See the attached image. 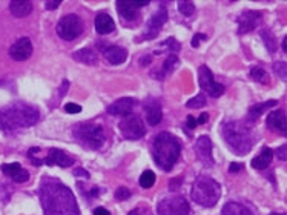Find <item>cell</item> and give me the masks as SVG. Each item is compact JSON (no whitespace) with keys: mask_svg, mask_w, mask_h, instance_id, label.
Returning a JSON list of instances; mask_svg holds the SVG:
<instances>
[{"mask_svg":"<svg viewBox=\"0 0 287 215\" xmlns=\"http://www.w3.org/2000/svg\"><path fill=\"white\" fill-rule=\"evenodd\" d=\"M39 122V111L23 102H12L0 109V125L3 129H23Z\"/></svg>","mask_w":287,"mask_h":215,"instance_id":"cell-2","label":"cell"},{"mask_svg":"<svg viewBox=\"0 0 287 215\" xmlns=\"http://www.w3.org/2000/svg\"><path fill=\"white\" fill-rule=\"evenodd\" d=\"M129 197H131V191L128 188H125V186L118 188L115 191V198H117L118 202H125V200H128Z\"/></svg>","mask_w":287,"mask_h":215,"instance_id":"cell-35","label":"cell"},{"mask_svg":"<svg viewBox=\"0 0 287 215\" xmlns=\"http://www.w3.org/2000/svg\"><path fill=\"white\" fill-rule=\"evenodd\" d=\"M261 22V12L258 11H244L238 17V32L246 34L249 31H253Z\"/></svg>","mask_w":287,"mask_h":215,"instance_id":"cell-14","label":"cell"},{"mask_svg":"<svg viewBox=\"0 0 287 215\" xmlns=\"http://www.w3.org/2000/svg\"><path fill=\"white\" fill-rule=\"evenodd\" d=\"M208 119H209V114L208 112H203L200 117H198V120H197V123H200V125H205L206 122H208Z\"/></svg>","mask_w":287,"mask_h":215,"instance_id":"cell-44","label":"cell"},{"mask_svg":"<svg viewBox=\"0 0 287 215\" xmlns=\"http://www.w3.org/2000/svg\"><path fill=\"white\" fill-rule=\"evenodd\" d=\"M249 77L252 80L258 81V83H264V85L269 83V74L263 68H260V66H253V68L249 71Z\"/></svg>","mask_w":287,"mask_h":215,"instance_id":"cell-29","label":"cell"},{"mask_svg":"<svg viewBox=\"0 0 287 215\" xmlns=\"http://www.w3.org/2000/svg\"><path fill=\"white\" fill-rule=\"evenodd\" d=\"M95 29H97L98 34H103V36L112 32L115 29V23H114L111 15L106 14V12L98 14L97 17H95Z\"/></svg>","mask_w":287,"mask_h":215,"instance_id":"cell-21","label":"cell"},{"mask_svg":"<svg viewBox=\"0 0 287 215\" xmlns=\"http://www.w3.org/2000/svg\"><path fill=\"white\" fill-rule=\"evenodd\" d=\"M267 126L272 129V131H277L280 134L286 136L287 132V122H286V115H284V111L283 109H278V111H274L267 115Z\"/></svg>","mask_w":287,"mask_h":215,"instance_id":"cell-19","label":"cell"},{"mask_svg":"<svg viewBox=\"0 0 287 215\" xmlns=\"http://www.w3.org/2000/svg\"><path fill=\"white\" fill-rule=\"evenodd\" d=\"M181 146L177 137L169 132H160L152 144V155L157 166L163 171H171L174 164L178 161Z\"/></svg>","mask_w":287,"mask_h":215,"instance_id":"cell-3","label":"cell"},{"mask_svg":"<svg viewBox=\"0 0 287 215\" xmlns=\"http://www.w3.org/2000/svg\"><path fill=\"white\" fill-rule=\"evenodd\" d=\"M223 215H253V212L241 203L230 202V203L224 205Z\"/></svg>","mask_w":287,"mask_h":215,"instance_id":"cell-26","label":"cell"},{"mask_svg":"<svg viewBox=\"0 0 287 215\" xmlns=\"http://www.w3.org/2000/svg\"><path fill=\"white\" fill-rule=\"evenodd\" d=\"M177 65H178V59L175 54H169V57L164 60V63L161 65V70L160 72H155V75L158 77V80H163L166 75L171 74L175 68H177Z\"/></svg>","mask_w":287,"mask_h":215,"instance_id":"cell-27","label":"cell"},{"mask_svg":"<svg viewBox=\"0 0 287 215\" xmlns=\"http://www.w3.org/2000/svg\"><path fill=\"white\" fill-rule=\"evenodd\" d=\"M39 195L45 215H80L72 191L56 178L45 177Z\"/></svg>","mask_w":287,"mask_h":215,"instance_id":"cell-1","label":"cell"},{"mask_svg":"<svg viewBox=\"0 0 287 215\" xmlns=\"http://www.w3.org/2000/svg\"><path fill=\"white\" fill-rule=\"evenodd\" d=\"M60 3H62V2H46L45 6H46V9H57Z\"/></svg>","mask_w":287,"mask_h":215,"instance_id":"cell-45","label":"cell"},{"mask_svg":"<svg viewBox=\"0 0 287 215\" xmlns=\"http://www.w3.org/2000/svg\"><path fill=\"white\" fill-rule=\"evenodd\" d=\"M241 169H243V164H241V163H232L230 168H229L230 172H238V171H241Z\"/></svg>","mask_w":287,"mask_h":215,"instance_id":"cell-42","label":"cell"},{"mask_svg":"<svg viewBox=\"0 0 287 215\" xmlns=\"http://www.w3.org/2000/svg\"><path fill=\"white\" fill-rule=\"evenodd\" d=\"M9 11L15 17L20 19L26 17L32 11V2H28V0H14V2L9 3Z\"/></svg>","mask_w":287,"mask_h":215,"instance_id":"cell-22","label":"cell"},{"mask_svg":"<svg viewBox=\"0 0 287 215\" xmlns=\"http://www.w3.org/2000/svg\"><path fill=\"white\" fill-rule=\"evenodd\" d=\"M43 163L48 164V166H60V168H68L74 164V158L70 157L66 152H63L62 149H49L46 158H43Z\"/></svg>","mask_w":287,"mask_h":215,"instance_id":"cell-15","label":"cell"},{"mask_svg":"<svg viewBox=\"0 0 287 215\" xmlns=\"http://www.w3.org/2000/svg\"><path fill=\"white\" fill-rule=\"evenodd\" d=\"M134 103H135L134 98H131V97L118 98L117 102H114L111 106H108V112L111 115H128V114H131Z\"/></svg>","mask_w":287,"mask_h":215,"instance_id":"cell-20","label":"cell"},{"mask_svg":"<svg viewBox=\"0 0 287 215\" xmlns=\"http://www.w3.org/2000/svg\"><path fill=\"white\" fill-rule=\"evenodd\" d=\"M163 46L169 48V51H171V54L177 53L178 49H180V43H177V40H175L174 37H169V39L163 43Z\"/></svg>","mask_w":287,"mask_h":215,"instance_id":"cell-36","label":"cell"},{"mask_svg":"<svg viewBox=\"0 0 287 215\" xmlns=\"http://www.w3.org/2000/svg\"><path fill=\"white\" fill-rule=\"evenodd\" d=\"M74 175H77V177H78V175L88 177V172H86V171H83V169H75V171H74Z\"/></svg>","mask_w":287,"mask_h":215,"instance_id":"cell-46","label":"cell"},{"mask_svg":"<svg viewBox=\"0 0 287 215\" xmlns=\"http://www.w3.org/2000/svg\"><path fill=\"white\" fill-rule=\"evenodd\" d=\"M74 139L88 149H98L105 142L103 128L95 123H80L74 128Z\"/></svg>","mask_w":287,"mask_h":215,"instance_id":"cell-6","label":"cell"},{"mask_svg":"<svg viewBox=\"0 0 287 215\" xmlns=\"http://www.w3.org/2000/svg\"><path fill=\"white\" fill-rule=\"evenodd\" d=\"M223 136L226 143L235 154L244 155L253 146V132L250 126L243 122H227L223 126Z\"/></svg>","mask_w":287,"mask_h":215,"instance_id":"cell-4","label":"cell"},{"mask_svg":"<svg viewBox=\"0 0 287 215\" xmlns=\"http://www.w3.org/2000/svg\"><path fill=\"white\" fill-rule=\"evenodd\" d=\"M94 215H111V214H109L108 209H105V208H101V206H100V208H95V209H94Z\"/></svg>","mask_w":287,"mask_h":215,"instance_id":"cell-43","label":"cell"},{"mask_svg":"<svg viewBox=\"0 0 287 215\" xmlns=\"http://www.w3.org/2000/svg\"><path fill=\"white\" fill-rule=\"evenodd\" d=\"M158 215H191V206L181 195L164 197L157 206Z\"/></svg>","mask_w":287,"mask_h":215,"instance_id":"cell-7","label":"cell"},{"mask_svg":"<svg viewBox=\"0 0 287 215\" xmlns=\"http://www.w3.org/2000/svg\"><path fill=\"white\" fill-rule=\"evenodd\" d=\"M274 71H275V74H278L283 80L287 78V65H286L284 62H277V63L274 65Z\"/></svg>","mask_w":287,"mask_h":215,"instance_id":"cell-34","label":"cell"},{"mask_svg":"<svg viewBox=\"0 0 287 215\" xmlns=\"http://www.w3.org/2000/svg\"><path fill=\"white\" fill-rule=\"evenodd\" d=\"M201 40H206V36H205V34H195L194 39H192V46L197 48V46L200 45Z\"/></svg>","mask_w":287,"mask_h":215,"instance_id":"cell-40","label":"cell"},{"mask_svg":"<svg viewBox=\"0 0 287 215\" xmlns=\"http://www.w3.org/2000/svg\"><path fill=\"white\" fill-rule=\"evenodd\" d=\"M139 183L142 188L144 189H149L155 185V174L152 172V171H144L142 175H140V180H139Z\"/></svg>","mask_w":287,"mask_h":215,"instance_id":"cell-31","label":"cell"},{"mask_svg":"<svg viewBox=\"0 0 287 215\" xmlns=\"http://www.w3.org/2000/svg\"><path fill=\"white\" fill-rule=\"evenodd\" d=\"M283 51L287 53V37H284V40H283Z\"/></svg>","mask_w":287,"mask_h":215,"instance_id":"cell-47","label":"cell"},{"mask_svg":"<svg viewBox=\"0 0 287 215\" xmlns=\"http://www.w3.org/2000/svg\"><path fill=\"white\" fill-rule=\"evenodd\" d=\"M261 39H263L266 48L269 49V53L274 54V53L277 51V40H275L272 32H270L269 29H263V31H261Z\"/></svg>","mask_w":287,"mask_h":215,"instance_id":"cell-30","label":"cell"},{"mask_svg":"<svg viewBox=\"0 0 287 215\" xmlns=\"http://www.w3.org/2000/svg\"><path fill=\"white\" fill-rule=\"evenodd\" d=\"M198 75H200V86L203 91H206L211 97H219L223 92H224V86L221 83H216L214 80V74L211 72V70L208 68L206 65L200 66V71H198Z\"/></svg>","mask_w":287,"mask_h":215,"instance_id":"cell-10","label":"cell"},{"mask_svg":"<svg viewBox=\"0 0 287 215\" xmlns=\"http://www.w3.org/2000/svg\"><path fill=\"white\" fill-rule=\"evenodd\" d=\"M65 111H66V112H70V114H78V112L81 111V106L77 105V103H66Z\"/></svg>","mask_w":287,"mask_h":215,"instance_id":"cell-38","label":"cell"},{"mask_svg":"<svg viewBox=\"0 0 287 215\" xmlns=\"http://www.w3.org/2000/svg\"><path fill=\"white\" fill-rule=\"evenodd\" d=\"M117 9L120 12V15L126 20H135L137 19V9L142 6L149 5L147 0H143V2H123V0H117L115 2Z\"/></svg>","mask_w":287,"mask_h":215,"instance_id":"cell-16","label":"cell"},{"mask_svg":"<svg viewBox=\"0 0 287 215\" xmlns=\"http://www.w3.org/2000/svg\"><path fill=\"white\" fill-rule=\"evenodd\" d=\"M120 131L125 139L128 140H139L146 134V128L143 125V120L137 114H128L125 119L120 122Z\"/></svg>","mask_w":287,"mask_h":215,"instance_id":"cell-9","label":"cell"},{"mask_svg":"<svg viewBox=\"0 0 287 215\" xmlns=\"http://www.w3.org/2000/svg\"><path fill=\"white\" fill-rule=\"evenodd\" d=\"M72 57H74V60L81 62L84 65H89V66H94L98 62L97 60V54L92 51V49H89V48H84V49H80V51H75Z\"/></svg>","mask_w":287,"mask_h":215,"instance_id":"cell-25","label":"cell"},{"mask_svg":"<svg viewBox=\"0 0 287 215\" xmlns=\"http://www.w3.org/2000/svg\"><path fill=\"white\" fill-rule=\"evenodd\" d=\"M128 215H152V212H150L146 206H140V208L132 209Z\"/></svg>","mask_w":287,"mask_h":215,"instance_id":"cell-37","label":"cell"},{"mask_svg":"<svg viewBox=\"0 0 287 215\" xmlns=\"http://www.w3.org/2000/svg\"><path fill=\"white\" fill-rule=\"evenodd\" d=\"M83 32V22L77 14H66L57 25V34L63 40H74Z\"/></svg>","mask_w":287,"mask_h":215,"instance_id":"cell-8","label":"cell"},{"mask_svg":"<svg viewBox=\"0 0 287 215\" xmlns=\"http://www.w3.org/2000/svg\"><path fill=\"white\" fill-rule=\"evenodd\" d=\"M195 152L198 160H201L206 166H212L214 158H212V142L208 136H201L195 143Z\"/></svg>","mask_w":287,"mask_h":215,"instance_id":"cell-13","label":"cell"},{"mask_svg":"<svg viewBox=\"0 0 287 215\" xmlns=\"http://www.w3.org/2000/svg\"><path fill=\"white\" fill-rule=\"evenodd\" d=\"M186 106L191 108V109H198V108L206 106V95H205V94L195 95L194 98H191V100L186 102Z\"/></svg>","mask_w":287,"mask_h":215,"instance_id":"cell-32","label":"cell"},{"mask_svg":"<svg viewBox=\"0 0 287 215\" xmlns=\"http://www.w3.org/2000/svg\"><path fill=\"white\" fill-rule=\"evenodd\" d=\"M277 103H278L277 100H269V102H266V103L253 105V106H250V109H249V117H252L253 120H255V119H258V117H260V115H261L266 109H269V108H274Z\"/></svg>","mask_w":287,"mask_h":215,"instance_id":"cell-28","label":"cell"},{"mask_svg":"<svg viewBox=\"0 0 287 215\" xmlns=\"http://www.w3.org/2000/svg\"><path fill=\"white\" fill-rule=\"evenodd\" d=\"M274 158V151L270 147H263L261 152L252 160V166L255 169H266Z\"/></svg>","mask_w":287,"mask_h":215,"instance_id":"cell-24","label":"cell"},{"mask_svg":"<svg viewBox=\"0 0 287 215\" xmlns=\"http://www.w3.org/2000/svg\"><path fill=\"white\" fill-rule=\"evenodd\" d=\"M221 197V188L218 181L211 177L201 175L192 185V200L197 202L203 208H212Z\"/></svg>","mask_w":287,"mask_h":215,"instance_id":"cell-5","label":"cell"},{"mask_svg":"<svg viewBox=\"0 0 287 215\" xmlns=\"http://www.w3.org/2000/svg\"><path fill=\"white\" fill-rule=\"evenodd\" d=\"M286 151H287V144H283L281 147H278V149H277V151H274V152H277L278 158L284 161V160L287 158V155H286Z\"/></svg>","mask_w":287,"mask_h":215,"instance_id":"cell-39","label":"cell"},{"mask_svg":"<svg viewBox=\"0 0 287 215\" xmlns=\"http://www.w3.org/2000/svg\"><path fill=\"white\" fill-rule=\"evenodd\" d=\"M32 54V43L28 37H22L17 40L11 48H9V56L12 60L23 62L28 60Z\"/></svg>","mask_w":287,"mask_h":215,"instance_id":"cell-12","label":"cell"},{"mask_svg":"<svg viewBox=\"0 0 287 215\" xmlns=\"http://www.w3.org/2000/svg\"><path fill=\"white\" fill-rule=\"evenodd\" d=\"M272 215H280V214H272Z\"/></svg>","mask_w":287,"mask_h":215,"instance_id":"cell-48","label":"cell"},{"mask_svg":"<svg viewBox=\"0 0 287 215\" xmlns=\"http://www.w3.org/2000/svg\"><path fill=\"white\" fill-rule=\"evenodd\" d=\"M101 51H103L105 59L111 63V65H122L126 62L128 59V51L122 46L117 45H109V46H100Z\"/></svg>","mask_w":287,"mask_h":215,"instance_id":"cell-17","label":"cell"},{"mask_svg":"<svg viewBox=\"0 0 287 215\" xmlns=\"http://www.w3.org/2000/svg\"><path fill=\"white\" fill-rule=\"evenodd\" d=\"M178 9L183 15H186V17H189V15H192L195 12V6L192 2H186V0H181V2H178Z\"/></svg>","mask_w":287,"mask_h":215,"instance_id":"cell-33","label":"cell"},{"mask_svg":"<svg viewBox=\"0 0 287 215\" xmlns=\"http://www.w3.org/2000/svg\"><path fill=\"white\" fill-rule=\"evenodd\" d=\"M2 172L8 177H11L17 183H23V181L29 180V172L20 166V163H5L2 164Z\"/></svg>","mask_w":287,"mask_h":215,"instance_id":"cell-18","label":"cell"},{"mask_svg":"<svg viewBox=\"0 0 287 215\" xmlns=\"http://www.w3.org/2000/svg\"><path fill=\"white\" fill-rule=\"evenodd\" d=\"M186 125H188V128H189V129H194V128L197 126V120L192 117V115H189V117L186 119Z\"/></svg>","mask_w":287,"mask_h":215,"instance_id":"cell-41","label":"cell"},{"mask_svg":"<svg viewBox=\"0 0 287 215\" xmlns=\"http://www.w3.org/2000/svg\"><path fill=\"white\" fill-rule=\"evenodd\" d=\"M144 112H146V120L150 126H155L161 122L163 114H161V108L157 102H149L144 106Z\"/></svg>","mask_w":287,"mask_h":215,"instance_id":"cell-23","label":"cell"},{"mask_svg":"<svg viewBox=\"0 0 287 215\" xmlns=\"http://www.w3.org/2000/svg\"><path fill=\"white\" fill-rule=\"evenodd\" d=\"M166 20H167V11H166L164 6H160V9L147 20L144 34H143V39H146V40L155 39V37L158 36V32H160V29H161V26L164 25Z\"/></svg>","mask_w":287,"mask_h":215,"instance_id":"cell-11","label":"cell"}]
</instances>
